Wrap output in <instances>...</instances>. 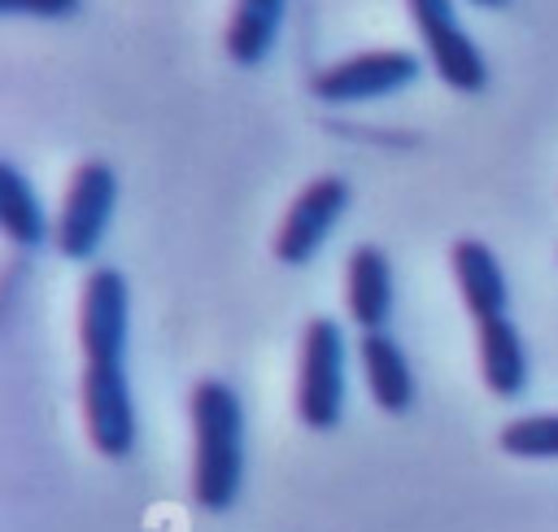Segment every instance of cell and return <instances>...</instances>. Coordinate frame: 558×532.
Returning <instances> with one entry per match:
<instances>
[{"label": "cell", "mask_w": 558, "mask_h": 532, "mask_svg": "<svg viewBox=\"0 0 558 532\" xmlns=\"http://www.w3.org/2000/svg\"><path fill=\"white\" fill-rule=\"evenodd\" d=\"M453 279H458V292L471 310L475 323H493V318H506V275H501V262L497 253L484 244V240H458L453 253Z\"/></svg>", "instance_id": "cell-9"}, {"label": "cell", "mask_w": 558, "mask_h": 532, "mask_svg": "<svg viewBox=\"0 0 558 532\" xmlns=\"http://www.w3.org/2000/svg\"><path fill=\"white\" fill-rule=\"evenodd\" d=\"M410 17L418 26V39H423L436 74L453 92H480L488 83L484 52L471 44V35L462 31V22L453 17V9L445 0H418V4H410Z\"/></svg>", "instance_id": "cell-4"}, {"label": "cell", "mask_w": 558, "mask_h": 532, "mask_svg": "<svg viewBox=\"0 0 558 532\" xmlns=\"http://www.w3.org/2000/svg\"><path fill=\"white\" fill-rule=\"evenodd\" d=\"M501 449L510 458H558V414H527L501 427Z\"/></svg>", "instance_id": "cell-15"}, {"label": "cell", "mask_w": 558, "mask_h": 532, "mask_svg": "<svg viewBox=\"0 0 558 532\" xmlns=\"http://www.w3.org/2000/svg\"><path fill=\"white\" fill-rule=\"evenodd\" d=\"M244 484V406L231 384L201 379L192 388V497L227 510Z\"/></svg>", "instance_id": "cell-1"}, {"label": "cell", "mask_w": 558, "mask_h": 532, "mask_svg": "<svg viewBox=\"0 0 558 532\" xmlns=\"http://www.w3.org/2000/svg\"><path fill=\"white\" fill-rule=\"evenodd\" d=\"M0 227L22 249H39L48 240L44 205H39L35 188L22 179V170L13 161H0Z\"/></svg>", "instance_id": "cell-14"}, {"label": "cell", "mask_w": 558, "mask_h": 532, "mask_svg": "<svg viewBox=\"0 0 558 532\" xmlns=\"http://www.w3.org/2000/svg\"><path fill=\"white\" fill-rule=\"evenodd\" d=\"M344 331L331 318H314L301 336L296 366V414L305 427L327 432L344 414Z\"/></svg>", "instance_id": "cell-2"}, {"label": "cell", "mask_w": 558, "mask_h": 532, "mask_svg": "<svg viewBox=\"0 0 558 532\" xmlns=\"http://www.w3.org/2000/svg\"><path fill=\"white\" fill-rule=\"evenodd\" d=\"M344 205H349V183H344V179H336V174L314 179V183L288 205V218H283L279 231H275V257H279L283 266H305V262L323 249V240H327V231L336 227V218L344 214Z\"/></svg>", "instance_id": "cell-8"}, {"label": "cell", "mask_w": 558, "mask_h": 532, "mask_svg": "<svg viewBox=\"0 0 558 532\" xmlns=\"http://www.w3.org/2000/svg\"><path fill=\"white\" fill-rule=\"evenodd\" d=\"M362 371L384 414H405L414 401V375L401 344L388 331H362Z\"/></svg>", "instance_id": "cell-11"}, {"label": "cell", "mask_w": 558, "mask_h": 532, "mask_svg": "<svg viewBox=\"0 0 558 532\" xmlns=\"http://www.w3.org/2000/svg\"><path fill=\"white\" fill-rule=\"evenodd\" d=\"M118 205V174L109 161H83L70 179L65 205H61V222H57V249L70 262H87L113 218Z\"/></svg>", "instance_id": "cell-3"}, {"label": "cell", "mask_w": 558, "mask_h": 532, "mask_svg": "<svg viewBox=\"0 0 558 532\" xmlns=\"http://www.w3.org/2000/svg\"><path fill=\"white\" fill-rule=\"evenodd\" d=\"M283 26V0H244L235 4L231 22H227V57L235 65H257Z\"/></svg>", "instance_id": "cell-13"}, {"label": "cell", "mask_w": 558, "mask_h": 532, "mask_svg": "<svg viewBox=\"0 0 558 532\" xmlns=\"http://www.w3.org/2000/svg\"><path fill=\"white\" fill-rule=\"evenodd\" d=\"M126 323H131V292L118 270H92L78 301V340L87 353V366L122 362L126 353Z\"/></svg>", "instance_id": "cell-5"}, {"label": "cell", "mask_w": 558, "mask_h": 532, "mask_svg": "<svg viewBox=\"0 0 558 532\" xmlns=\"http://www.w3.org/2000/svg\"><path fill=\"white\" fill-rule=\"evenodd\" d=\"M480 375L497 397H519L527 388V349L510 318L480 323Z\"/></svg>", "instance_id": "cell-12"}, {"label": "cell", "mask_w": 558, "mask_h": 532, "mask_svg": "<svg viewBox=\"0 0 558 532\" xmlns=\"http://www.w3.org/2000/svg\"><path fill=\"white\" fill-rule=\"evenodd\" d=\"M414 78H418V57L401 52V48H384V52H362V57L336 61L323 74H314V96L327 105H353V100H375V96L401 92Z\"/></svg>", "instance_id": "cell-7"}, {"label": "cell", "mask_w": 558, "mask_h": 532, "mask_svg": "<svg viewBox=\"0 0 558 532\" xmlns=\"http://www.w3.org/2000/svg\"><path fill=\"white\" fill-rule=\"evenodd\" d=\"M344 275H349V283H344V292H349V318L362 331H384V323L392 314V266H388L384 249H375V244L353 249Z\"/></svg>", "instance_id": "cell-10"}, {"label": "cell", "mask_w": 558, "mask_h": 532, "mask_svg": "<svg viewBox=\"0 0 558 532\" xmlns=\"http://www.w3.org/2000/svg\"><path fill=\"white\" fill-rule=\"evenodd\" d=\"M83 423L105 458H126L135 449V401L122 362L83 366Z\"/></svg>", "instance_id": "cell-6"}]
</instances>
